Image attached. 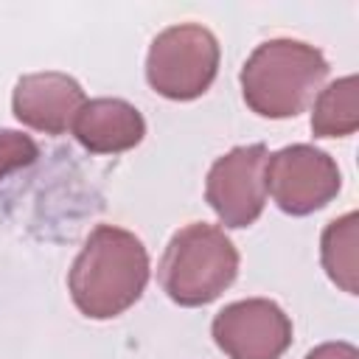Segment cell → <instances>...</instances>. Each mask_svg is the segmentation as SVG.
I'll return each mask as SVG.
<instances>
[{
	"label": "cell",
	"mask_w": 359,
	"mask_h": 359,
	"mask_svg": "<svg viewBox=\"0 0 359 359\" xmlns=\"http://www.w3.org/2000/svg\"><path fill=\"white\" fill-rule=\"evenodd\" d=\"M264 165L266 149L261 143L236 149L213 165L208 177V199L230 227H244L261 213L266 196V185L261 177Z\"/></svg>",
	"instance_id": "52a82bcc"
},
{
	"label": "cell",
	"mask_w": 359,
	"mask_h": 359,
	"mask_svg": "<svg viewBox=\"0 0 359 359\" xmlns=\"http://www.w3.org/2000/svg\"><path fill=\"white\" fill-rule=\"evenodd\" d=\"M219 48L208 28L177 25L163 31L149 53V84L165 98H196L216 76Z\"/></svg>",
	"instance_id": "277c9868"
},
{
	"label": "cell",
	"mask_w": 359,
	"mask_h": 359,
	"mask_svg": "<svg viewBox=\"0 0 359 359\" xmlns=\"http://www.w3.org/2000/svg\"><path fill=\"white\" fill-rule=\"evenodd\" d=\"M213 337L233 359H278L292 339V325L275 303L247 300L219 311Z\"/></svg>",
	"instance_id": "8992f818"
},
{
	"label": "cell",
	"mask_w": 359,
	"mask_h": 359,
	"mask_svg": "<svg viewBox=\"0 0 359 359\" xmlns=\"http://www.w3.org/2000/svg\"><path fill=\"white\" fill-rule=\"evenodd\" d=\"M339 351H342V345H325V348H320V351H311L306 359H356V351L348 345L345 348V353L339 356Z\"/></svg>",
	"instance_id": "8fae6325"
},
{
	"label": "cell",
	"mask_w": 359,
	"mask_h": 359,
	"mask_svg": "<svg viewBox=\"0 0 359 359\" xmlns=\"http://www.w3.org/2000/svg\"><path fill=\"white\" fill-rule=\"evenodd\" d=\"M325 73L320 50L289 39L264 42L241 70L244 101L266 118L297 115Z\"/></svg>",
	"instance_id": "7a4b0ae2"
},
{
	"label": "cell",
	"mask_w": 359,
	"mask_h": 359,
	"mask_svg": "<svg viewBox=\"0 0 359 359\" xmlns=\"http://www.w3.org/2000/svg\"><path fill=\"white\" fill-rule=\"evenodd\" d=\"M264 185L286 213H309L339 191V171L328 154L309 146H289L266 157Z\"/></svg>",
	"instance_id": "5b68a950"
},
{
	"label": "cell",
	"mask_w": 359,
	"mask_h": 359,
	"mask_svg": "<svg viewBox=\"0 0 359 359\" xmlns=\"http://www.w3.org/2000/svg\"><path fill=\"white\" fill-rule=\"evenodd\" d=\"M238 255L233 244L208 224H191L177 233L160 264V283L171 300L202 306L236 278Z\"/></svg>",
	"instance_id": "3957f363"
},
{
	"label": "cell",
	"mask_w": 359,
	"mask_h": 359,
	"mask_svg": "<svg viewBox=\"0 0 359 359\" xmlns=\"http://www.w3.org/2000/svg\"><path fill=\"white\" fill-rule=\"evenodd\" d=\"M79 104H84L81 87L62 73L25 76L14 90V115L28 126L53 135L65 132L67 123H73Z\"/></svg>",
	"instance_id": "ba28073f"
},
{
	"label": "cell",
	"mask_w": 359,
	"mask_h": 359,
	"mask_svg": "<svg viewBox=\"0 0 359 359\" xmlns=\"http://www.w3.org/2000/svg\"><path fill=\"white\" fill-rule=\"evenodd\" d=\"M34 157H36V143H34L28 135H20V132H0V180H3L8 171L34 163Z\"/></svg>",
	"instance_id": "30bf717a"
},
{
	"label": "cell",
	"mask_w": 359,
	"mask_h": 359,
	"mask_svg": "<svg viewBox=\"0 0 359 359\" xmlns=\"http://www.w3.org/2000/svg\"><path fill=\"white\" fill-rule=\"evenodd\" d=\"M149 278V258L143 244L118 227H98L70 272V292L76 306L95 320L115 317L132 306Z\"/></svg>",
	"instance_id": "6da1fadb"
},
{
	"label": "cell",
	"mask_w": 359,
	"mask_h": 359,
	"mask_svg": "<svg viewBox=\"0 0 359 359\" xmlns=\"http://www.w3.org/2000/svg\"><path fill=\"white\" fill-rule=\"evenodd\" d=\"M143 118L135 107L118 98H98L90 104H81V109L73 118L76 137L90 151H121L143 137Z\"/></svg>",
	"instance_id": "9c48e42d"
}]
</instances>
